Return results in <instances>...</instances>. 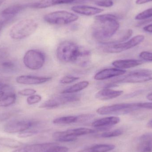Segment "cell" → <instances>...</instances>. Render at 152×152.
Masks as SVG:
<instances>
[{
    "label": "cell",
    "instance_id": "6da1fadb",
    "mask_svg": "<svg viewBox=\"0 0 152 152\" xmlns=\"http://www.w3.org/2000/svg\"><path fill=\"white\" fill-rule=\"evenodd\" d=\"M118 17L112 14H104L95 17L96 24L93 36L98 40L106 41L112 37L118 30L120 24Z\"/></svg>",
    "mask_w": 152,
    "mask_h": 152
},
{
    "label": "cell",
    "instance_id": "7a4b0ae2",
    "mask_svg": "<svg viewBox=\"0 0 152 152\" xmlns=\"http://www.w3.org/2000/svg\"><path fill=\"white\" fill-rule=\"evenodd\" d=\"M38 25L34 20L25 19L12 26L9 33L12 39L20 40L27 38L36 31Z\"/></svg>",
    "mask_w": 152,
    "mask_h": 152
},
{
    "label": "cell",
    "instance_id": "3957f363",
    "mask_svg": "<svg viewBox=\"0 0 152 152\" xmlns=\"http://www.w3.org/2000/svg\"><path fill=\"white\" fill-rule=\"evenodd\" d=\"M151 80H152V70L142 69L132 71L124 76H119L106 84L108 87L110 88L120 83H142Z\"/></svg>",
    "mask_w": 152,
    "mask_h": 152
},
{
    "label": "cell",
    "instance_id": "277c9868",
    "mask_svg": "<svg viewBox=\"0 0 152 152\" xmlns=\"http://www.w3.org/2000/svg\"><path fill=\"white\" fill-rule=\"evenodd\" d=\"M81 50V48L73 42L64 41L58 46L56 55L58 59L61 62L75 63Z\"/></svg>",
    "mask_w": 152,
    "mask_h": 152
},
{
    "label": "cell",
    "instance_id": "5b68a950",
    "mask_svg": "<svg viewBox=\"0 0 152 152\" xmlns=\"http://www.w3.org/2000/svg\"><path fill=\"white\" fill-rule=\"evenodd\" d=\"M140 102L121 103L104 106L98 108L96 112L100 115H121L141 109Z\"/></svg>",
    "mask_w": 152,
    "mask_h": 152
},
{
    "label": "cell",
    "instance_id": "8992f818",
    "mask_svg": "<svg viewBox=\"0 0 152 152\" xmlns=\"http://www.w3.org/2000/svg\"><path fill=\"white\" fill-rule=\"evenodd\" d=\"M75 14L66 11H57L50 12L44 17V20L47 23L55 25L70 24L78 19Z\"/></svg>",
    "mask_w": 152,
    "mask_h": 152
},
{
    "label": "cell",
    "instance_id": "52a82bcc",
    "mask_svg": "<svg viewBox=\"0 0 152 152\" xmlns=\"http://www.w3.org/2000/svg\"><path fill=\"white\" fill-rule=\"evenodd\" d=\"M45 56L43 52L37 50H30L25 53L23 57L24 65L32 70L40 69L43 66Z\"/></svg>",
    "mask_w": 152,
    "mask_h": 152
},
{
    "label": "cell",
    "instance_id": "ba28073f",
    "mask_svg": "<svg viewBox=\"0 0 152 152\" xmlns=\"http://www.w3.org/2000/svg\"><path fill=\"white\" fill-rule=\"evenodd\" d=\"M94 129L86 128H79L68 129L66 131L55 132L53 135L54 140L57 142H71L75 141L77 137L95 133Z\"/></svg>",
    "mask_w": 152,
    "mask_h": 152
},
{
    "label": "cell",
    "instance_id": "9c48e42d",
    "mask_svg": "<svg viewBox=\"0 0 152 152\" xmlns=\"http://www.w3.org/2000/svg\"><path fill=\"white\" fill-rule=\"evenodd\" d=\"M144 39V36L138 35L127 42L116 44L106 45V46L104 47L103 50L106 53H119L135 47L141 43Z\"/></svg>",
    "mask_w": 152,
    "mask_h": 152
},
{
    "label": "cell",
    "instance_id": "30bf717a",
    "mask_svg": "<svg viewBox=\"0 0 152 152\" xmlns=\"http://www.w3.org/2000/svg\"><path fill=\"white\" fill-rule=\"evenodd\" d=\"M80 96L78 95L72 94H62L57 96L43 103L39 107L44 109H54L61 105L79 101Z\"/></svg>",
    "mask_w": 152,
    "mask_h": 152
},
{
    "label": "cell",
    "instance_id": "8fae6325",
    "mask_svg": "<svg viewBox=\"0 0 152 152\" xmlns=\"http://www.w3.org/2000/svg\"><path fill=\"white\" fill-rule=\"evenodd\" d=\"M38 121L25 119H15L5 124L4 130L9 134L21 133L36 125Z\"/></svg>",
    "mask_w": 152,
    "mask_h": 152
},
{
    "label": "cell",
    "instance_id": "7c38bea8",
    "mask_svg": "<svg viewBox=\"0 0 152 152\" xmlns=\"http://www.w3.org/2000/svg\"><path fill=\"white\" fill-rule=\"evenodd\" d=\"M51 79L52 77H38L25 75L17 77L16 81L17 83L22 85H34L43 84Z\"/></svg>",
    "mask_w": 152,
    "mask_h": 152
},
{
    "label": "cell",
    "instance_id": "4fadbf2b",
    "mask_svg": "<svg viewBox=\"0 0 152 152\" xmlns=\"http://www.w3.org/2000/svg\"><path fill=\"white\" fill-rule=\"evenodd\" d=\"M126 72V71L124 69L118 68L105 69L96 73L94 78L96 80H104L123 75Z\"/></svg>",
    "mask_w": 152,
    "mask_h": 152
},
{
    "label": "cell",
    "instance_id": "5bb4252c",
    "mask_svg": "<svg viewBox=\"0 0 152 152\" xmlns=\"http://www.w3.org/2000/svg\"><path fill=\"white\" fill-rule=\"evenodd\" d=\"M57 143H45L22 146L12 152H45Z\"/></svg>",
    "mask_w": 152,
    "mask_h": 152
},
{
    "label": "cell",
    "instance_id": "9a60e30c",
    "mask_svg": "<svg viewBox=\"0 0 152 152\" xmlns=\"http://www.w3.org/2000/svg\"><path fill=\"white\" fill-rule=\"evenodd\" d=\"M76 0H39L28 4V7L37 9H45L58 4H67L74 2Z\"/></svg>",
    "mask_w": 152,
    "mask_h": 152
},
{
    "label": "cell",
    "instance_id": "2e32d148",
    "mask_svg": "<svg viewBox=\"0 0 152 152\" xmlns=\"http://www.w3.org/2000/svg\"><path fill=\"white\" fill-rule=\"evenodd\" d=\"M120 119L118 117L111 116L97 120L92 123L94 127L100 129H109L119 123Z\"/></svg>",
    "mask_w": 152,
    "mask_h": 152
},
{
    "label": "cell",
    "instance_id": "e0dca14e",
    "mask_svg": "<svg viewBox=\"0 0 152 152\" xmlns=\"http://www.w3.org/2000/svg\"><path fill=\"white\" fill-rule=\"evenodd\" d=\"M71 10L75 13L85 16H93L101 13L103 9L88 5H75L71 8Z\"/></svg>",
    "mask_w": 152,
    "mask_h": 152
},
{
    "label": "cell",
    "instance_id": "ac0fdd59",
    "mask_svg": "<svg viewBox=\"0 0 152 152\" xmlns=\"http://www.w3.org/2000/svg\"><path fill=\"white\" fill-rule=\"evenodd\" d=\"M123 93L122 90H113L110 88H103L96 94L95 97L101 101H107L118 97Z\"/></svg>",
    "mask_w": 152,
    "mask_h": 152
},
{
    "label": "cell",
    "instance_id": "d6986e66",
    "mask_svg": "<svg viewBox=\"0 0 152 152\" xmlns=\"http://www.w3.org/2000/svg\"><path fill=\"white\" fill-rule=\"evenodd\" d=\"M137 152H152V134L141 137L137 146Z\"/></svg>",
    "mask_w": 152,
    "mask_h": 152
},
{
    "label": "cell",
    "instance_id": "ffe728a7",
    "mask_svg": "<svg viewBox=\"0 0 152 152\" xmlns=\"http://www.w3.org/2000/svg\"><path fill=\"white\" fill-rule=\"evenodd\" d=\"M142 61L139 60H118L113 61L112 65L116 68L123 69L135 67L142 65Z\"/></svg>",
    "mask_w": 152,
    "mask_h": 152
},
{
    "label": "cell",
    "instance_id": "44dd1931",
    "mask_svg": "<svg viewBox=\"0 0 152 152\" xmlns=\"http://www.w3.org/2000/svg\"><path fill=\"white\" fill-rule=\"evenodd\" d=\"M115 145L111 144H97L89 146L77 152H108L115 149Z\"/></svg>",
    "mask_w": 152,
    "mask_h": 152
},
{
    "label": "cell",
    "instance_id": "7402d4cb",
    "mask_svg": "<svg viewBox=\"0 0 152 152\" xmlns=\"http://www.w3.org/2000/svg\"><path fill=\"white\" fill-rule=\"evenodd\" d=\"M28 6V5H23V4H15L12 6H10L1 12V15L2 17H13L16 14L20 12L21 10H24L25 8Z\"/></svg>",
    "mask_w": 152,
    "mask_h": 152
},
{
    "label": "cell",
    "instance_id": "603a6c76",
    "mask_svg": "<svg viewBox=\"0 0 152 152\" xmlns=\"http://www.w3.org/2000/svg\"><path fill=\"white\" fill-rule=\"evenodd\" d=\"M89 83L88 81H80L77 84L73 85L71 86L64 89L61 92V94H71L77 93L79 91L83 90L88 87L89 86Z\"/></svg>",
    "mask_w": 152,
    "mask_h": 152
},
{
    "label": "cell",
    "instance_id": "cb8c5ba5",
    "mask_svg": "<svg viewBox=\"0 0 152 152\" xmlns=\"http://www.w3.org/2000/svg\"><path fill=\"white\" fill-rule=\"evenodd\" d=\"M90 56L91 53L89 51L81 49L75 64L82 66H86L90 61Z\"/></svg>",
    "mask_w": 152,
    "mask_h": 152
},
{
    "label": "cell",
    "instance_id": "d4e9b609",
    "mask_svg": "<svg viewBox=\"0 0 152 152\" xmlns=\"http://www.w3.org/2000/svg\"><path fill=\"white\" fill-rule=\"evenodd\" d=\"M22 144L15 139L0 137V145L11 148H19L22 146Z\"/></svg>",
    "mask_w": 152,
    "mask_h": 152
},
{
    "label": "cell",
    "instance_id": "484cf974",
    "mask_svg": "<svg viewBox=\"0 0 152 152\" xmlns=\"http://www.w3.org/2000/svg\"><path fill=\"white\" fill-rule=\"evenodd\" d=\"M17 100V96L14 93H10L5 95L0 100V107H7L15 103Z\"/></svg>",
    "mask_w": 152,
    "mask_h": 152
},
{
    "label": "cell",
    "instance_id": "4316f807",
    "mask_svg": "<svg viewBox=\"0 0 152 152\" xmlns=\"http://www.w3.org/2000/svg\"><path fill=\"white\" fill-rule=\"evenodd\" d=\"M77 116H68L60 117L54 119L53 123L55 124L62 125V124H70L72 123H77Z\"/></svg>",
    "mask_w": 152,
    "mask_h": 152
},
{
    "label": "cell",
    "instance_id": "83f0119b",
    "mask_svg": "<svg viewBox=\"0 0 152 152\" xmlns=\"http://www.w3.org/2000/svg\"><path fill=\"white\" fill-rule=\"evenodd\" d=\"M151 17H152V8H150L138 13L136 16L135 19L139 20H144L150 18Z\"/></svg>",
    "mask_w": 152,
    "mask_h": 152
},
{
    "label": "cell",
    "instance_id": "f1b7e54d",
    "mask_svg": "<svg viewBox=\"0 0 152 152\" xmlns=\"http://www.w3.org/2000/svg\"><path fill=\"white\" fill-rule=\"evenodd\" d=\"M123 134L122 130L120 129H115L109 132H104L101 135V137L103 138H111V137H117Z\"/></svg>",
    "mask_w": 152,
    "mask_h": 152
},
{
    "label": "cell",
    "instance_id": "f546056e",
    "mask_svg": "<svg viewBox=\"0 0 152 152\" xmlns=\"http://www.w3.org/2000/svg\"><path fill=\"white\" fill-rule=\"evenodd\" d=\"M42 99L41 96L38 94H34L28 96L27 98V102L29 105L36 104L41 102Z\"/></svg>",
    "mask_w": 152,
    "mask_h": 152
},
{
    "label": "cell",
    "instance_id": "4dcf8cb0",
    "mask_svg": "<svg viewBox=\"0 0 152 152\" xmlns=\"http://www.w3.org/2000/svg\"><path fill=\"white\" fill-rule=\"evenodd\" d=\"M69 149L65 146H59L57 144L49 148L45 152H68Z\"/></svg>",
    "mask_w": 152,
    "mask_h": 152
},
{
    "label": "cell",
    "instance_id": "1f68e13d",
    "mask_svg": "<svg viewBox=\"0 0 152 152\" xmlns=\"http://www.w3.org/2000/svg\"><path fill=\"white\" fill-rule=\"evenodd\" d=\"M94 115L92 114H84L77 116V123H83L86 122L93 119Z\"/></svg>",
    "mask_w": 152,
    "mask_h": 152
},
{
    "label": "cell",
    "instance_id": "d6a6232c",
    "mask_svg": "<svg viewBox=\"0 0 152 152\" xmlns=\"http://www.w3.org/2000/svg\"><path fill=\"white\" fill-rule=\"evenodd\" d=\"M78 77H73V76H65L61 79L60 82L61 84H68L73 83L79 79Z\"/></svg>",
    "mask_w": 152,
    "mask_h": 152
},
{
    "label": "cell",
    "instance_id": "836d02e7",
    "mask_svg": "<svg viewBox=\"0 0 152 152\" xmlns=\"http://www.w3.org/2000/svg\"><path fill=\"white\" fill-rule=\"evenodd\" d=\"M95 4L100 7L108 8L113 6V2L112 0H99L95 2Z\"/></svg>",
    "mask_w": 152,
    "mask_h": 152
},
{
    "label": "cell",
    "instance_id": "e575fe53",
    "mask_svg": "<svg viewBox=\"0 0 152 152\" xmlns=\"http://www.w3.org/2000/svg\"><path fill=\"white\" fill-rule=\"evenodd\" d=\"M37 91L33 88H25L18 91L19 94L22 96H30L32 95L35 94Z\"/></svg>",
    "mask_w": 152,
    "mask_h": 152
},
{
    "label": "cell",
    "instance_id": "d590c367",
    "mask_svg": "<svg viewBox=\"0 0 152 152\" xmlns=\"http://www.w3.org/2000/svg\"><path fill=\"white\" fill-rule=\"evenodd\" d=\"M139 57L146 61H152V53L149 52H142L139 54Z\"/></svg>",
    "mask_w": 152,
    "mask_h": 152
},
{
    "label": "cell",
    "instance_id": "8d00e7d4",
    "mask_svg": "<svg viewBox=\"0 0 152 152\" xmlns=\"http://www.w3.org/2000/svg\"><path fill=\"white\" fill-rule=\"evenodd\" d=\"M1 66L4 69H11L14 68L15 64L11 61H5L2 63Z\"/></svg>",
    "mask_w": 152,
    "mask_h": 152
},
{
    "label": "cell",
    "instance_id": "74e56055",
    "mask_svg": "<svg viewBox=\"0 0 152 152\" xmlns=\"http://www.w3.org/2000/svg\"><path fill=\"white\" fill-rule=\"evenodd\" d=\"M141 107L142 109L152 110V102H141Z\"/></svg>",
    "mask_w": 152,
    "mask_h": 152
},
{
    "label": "cell",
    "instance_id": "f35d334b",
    "mask_svg": "<svg viewBox=\"0 0 152 152\" xmlns=\"http://www.w3.org/2000/svg\"><path fill=\"white\" fill-rule=\"evenodd\" d=\"M9 87V86L7 83L0 79V90H4Z\"/></svg>",
    "mask_w": 152,
    "mask_h": 152
},
{
    "label": "cell",
    "instance_id": "ab89813d",
    "mask_svg": "<svg viewBox=\"0 0 152 152\" xmlns=\"http://www.w3.org/2000/svg\"><path fill=\"white\" fill-rule=\"evenodd\" d=\"M152 1V0H136L135 3L137 4H144L150 2Z\"/></svg>",
    "mask_w": 152,
    "mask_h": 152
},
{
    "label": "cell",
    "instance_id": "60d3db41",
    "mask_svg": "<svg viewBox=\"0 0 152 152\" xmlns=\"http://www.w3.org/2000/svg\"><path fill=\"white\" fill-rule=\"evenodd\" d=\"M143 29L145 32L152 33V24L145 26L143 28Z\"/></svg>",
    "mask_w": 152,
    "mask_h": 152
},
{
    "label": "cell",
    "instance_id": "b9f144b4",
    "mask_svg": "<svg viewBox=\"0 0 152 152\" xmlns=\"http://www.w3.org/2000/svg\"><path fill=\"white\" fill-rule=\"evenodd\" d=\"M5 92L4 90H0V100L5 95Z\"/></svg>",
    "mask_w": 152,
    "mask_h": 152
},
{
    "label": "cell",
    "instance_id": "7bdbcfd3",
    "mask_svg": "<svg viewBox=\"0 0 152 152\" xmlns=\"http://www.w3.org/2000/svg\"><path fill=\"white\" fill-rule=\"evenodd\" d=\"M147 98L148 100L152 101V93L149 94L147 96Z\"/></svg>",
    "mask_w": 152,
    "mask_h": 152
},
{
    "label": "cell",
    "instance_id": "ee69618b",
    "mask_svg": "<svg viewBox=\"0 0 152 152\" xmlns=\"http://www.w3.org/2000/svg\"><path fill=\"white\" fill-rule=\"evenodd\" d=\"M148 126L152 128V119L148 122Z\"/></svg>",
    "mask_w": 152,
    "mask_h": 152
},
{
    "label": "cell",
    "instance_id": "f6af8a7d",
    "mask_svg": "<svg viewBox=\"0 0 152 152\" xmlns=\"http://www.w3.org/2000/svg\"><path fill=\"white\" fill-rule=\"evenodd\" d=\"M3 27V23L2 22H0V32L2 28Z\"/></svg>",
    "mask_w": 152,
    "mask_h": 152
},
{
    "label": "cell",
    "instance_id": "bcb514c9",
    "mask_svg": "<svg viewBox=\"0 0 152 152\" xmlns=\"http://www.w3.org/2000/svg\"><path fill=\"white\" fill-rule=\"evenodd\" d=\"M5 1V0H0V6Z\"/></svg>",
    "mask_w": 152,
    "mask_h": 152
}]
</instances>
